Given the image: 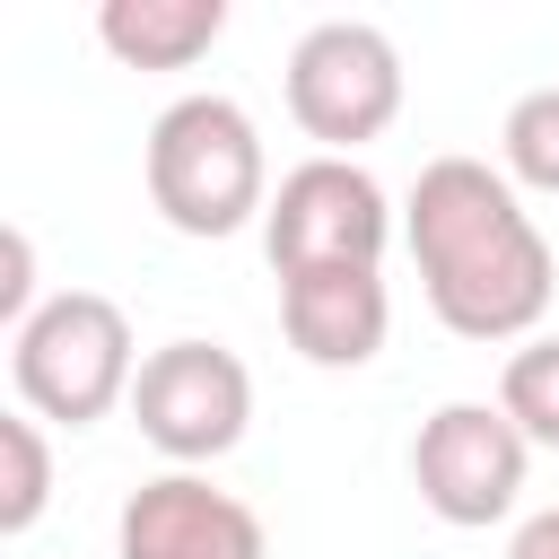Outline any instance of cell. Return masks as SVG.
Returning a JSON list of instances; mask_svg holds the SVG:
<instances>
[{
    "label": "cell",
    "mask_w": 559,
    "mask_h": 559,
    "mask_svg": "<svg viewBox=\"0 0 559 559\" xmlns=\"http://www.w3.org/2000/svg\"><path fill=\"white\" fill-rule=\"evenodd\" d=\"M35 306H44V297H35V245H26V227H9V236H0V323L17 332Z\"/></svg>",
    "instance_id": "obj_14"
},
{
    "label": "cell",
    "mask_w": 559,
    "mask_h": 559,
    "mask_svg": "<svg viewBox=\"0 0 559 559\" xmlns=\"http://www.w3.org/2000/svg\"><path fill=\"white\" fill-rule=\"evenodd\" d=\"M227 35V0H105L96 44L122 70H192Z\"/></svg>",
    "instance_id": "obj_10"
},
{
    "label": "cell",
    "mask_w": 559,
    "mask_h": 559,
    "mask_svg": "<svg viewBox=\"0 0 559 559\" xmlns=\"http://www.w3.org/2000/svg\"><path fill=\"white\" fill-rule=\"evenodd\" d=\"M52 498V445H44V419L35 411H9L0 419V533H26Z\"/></svg>",
    "instance_id": "obj_12"
},
{
    "label": "cell",
    "mask_w": 559,
    "mask_h": 559,
    "mask_svg": "<svg viewBox=\"0 0 559 559\" xmlns=\"http://www.w3.org/2000/svg\"><path fill=\"white\" fill-rule=\"evenodd\" d=\"M507 559H559V507H533L507 542Z\"/></svg>",
    "instance_id": "obj_15"
},
{
    "label": "cell",
    "mask_w": 559,
    "mask_h": 559,
    "mask_svg": "<svg viewBox=\"0 0 559 559\" xmlns=\"http://www.w3.org/2000/svg\"><path fill=\"white\" fill-rule=\"evenodd\" d=\"M498 157H507V183L524 192H559V87H524L498 122Z\"/></svg>",
    "instance_id": "obj_13"
},
{
    "label": "cell",
    "mask_w": 559,
    "mask_h": 559,
    "mask_svg": "<svg viewBox=\"0 0 559 559\" xmlns=\"http://www.w3.org/2000/svg\"><path fill=\"white\" fill-rule=\"evenodd\" d=\"M498 411L524 428V445H550L559 454V332H533L507 349L498 367Z\"/></svg>",
    "instance_id": "obj_11"
},
{
    "label": "cell",
    "mask_w": 559,
    "mask_h": 559,
    "mask_svg": "<svg viewBox=\"0 0 559 559\" xmlns=\"http://www.w3.org/2000/svg\"><path fill=\"white\" fill-rule=\"evenodd\" d=\"M148 210L175 236H236L271 210V157L236 96L201 87L148 122Z\"/></svg>",
    "instance_id": "obj_2"
},
{
    "label": "cell",
    "mask_w": 559,
    "mask_h": 559,
    "mask_svg": "<svg viewBox=\"0 0 559 559\" xmlns=\"http://www.w3.org/2000/svg\"><path fill=\"white\" fill-rule=\"evenodd\" d=\"M131 419L175 472L218 463L253 428V376H245V358L227 341H166L131 376Z\"/></svg>",
    "instance_id": "obj_6"
},
{
    "label": "cell",
    "mask_w": 559,
    "mask_h": 559,
    "mask_svg": "<svg viewBox=\"0 0 559 559\" xmlns=\"http://www.w3.org/2000/svg\"><path fill=\"white\" fill-rule=\"evenodd\" d=\"M140 349H131V314L105 288H52L17 332H9V384L17 411L52 419V428H96L114 402H131Z\"/></svg>",
    "instance_id": "obj_3"
},
{
    "label": "cell",
    "mask_w": 559,
    "mask_h": 559,
    "mask_svg": "<svg viewBox=\"0 0 559 559\" xmlns=\"http://www.w3.org/2000/svg\"><path fill=\"white\" fill-rule=\"evenodd\" d=\"M384 245H393V201L384 183L358 166V157H306L271 183V210H262V253L280 280L297 271H384Z\"/></svg>",
    "instance_id": "obj_4"
},
{
    "label": "cell",
    "mask_w": 559,
    "mask_h": 559,
    "mask_svg": "<svg viewBox=\"0 0 559 559\" xmlns=\"http://www.w3.org/2000/svg\"><path fill=\"white\" fill-rule=\"evenodd\" d=\"M114 550L122 559H271L262 515L218 489L210 472H157L122 498L114 515Z\"/></svg>",
    "instance_id": "obj_8"
},
{
    "label": "cell",
    "mask_w": 559,
    "mask_h": 559,
    "mask_svg": "<svg viewBox=\"0 0 559 559\" xmlns=\"http://www.w3.org/2000/svg\"><path fill=\"white\" fill-rule=\"evenodd\" d=\"M402 114V52L384 26L367 17H323L297 35L288 52V122L306 140H323V157H349L367 140H384Z\"/></svg>",
    "instance_id": "obj_5"
},
{
    "label": "cell",
    "mask_w": 559,
    "mask_h": 559,
    "mask_svg": "<svg viewBox=\"0 0 559 559\" xmlns=\"http://www.w3.org/2000/svg\"><path fill=\"white\" fill-rule=\"evenodd\" d=\"M280 332L306 367H367L393 332L384 271H297L280 280Z\"/></svg>",
    "instance_id": "obj_9"
},
{
    "label": "cell",
    "mask_w": 559,
    "mask_h": 559,
    "mask_svg": "<svg viewBox=\"0 0 559 559\" xmlns=\"http://www.w3.org/2000/svg\"><path fill=\"white\" fill-rule=\"evenodd\" d=\"M402 245L419 262L428 314L454 341H533L550 314L559 253L489 157H428L402 201Z\"/></svg>",
    "instance_id": "obj_1"
},
{
    "label": "cell",
    "mask_w": 559,
    "mask_h": 559,
    "mask_svg": "<svg viewBox=\"0 0 559 559\" xmlns=\"http://www.w3.org/2000/svg\"><path fill=\"white\" fill-rule=\"evenodd\" d=\"M524 428L498 411V402H437L411 437V480H419V507L454 533H480L498 515H515L524 498Z\"/></svg>",
    "instance_id": "obj_7"
}]
</instances>
